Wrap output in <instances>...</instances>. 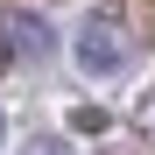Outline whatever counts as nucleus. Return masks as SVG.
Returning a JSON list of instances; mask_svg holds the SVG:
<instances>
[{
  "label": "nucleus",
  "mask_w": 155,
  "mask_h": 155,
  "mask_svg": "<svg viewBox=\"0 0 155 155\" xmlns=\"http://www.w3.org/2000/svg\"><path fill=\"white\" fill-rule=\"evenodd\" d=\"M21 155H71V141H57V134H35V141L21 148Z\"/></svg>",
  "instance_id": "7ed1b4c3"
},
{
  "label": "nucleus",
  "mask_w": 155,
  "mask_h": 155,
  "mask_svg": "<svg viewBox=\"0 0 155 155\" xmlns=\"http://www.w3.org/2000/svg\"><path fill=\"white\" fill-rule=\"evenodd\" d=\"M78 64L92 78H113L127 64V28H120V7H99L85 14V28H78Z\"/></svg>",
  "instance_id": "f257e3e1"
},
{
  "label": "nucleus",
  "mask_w": 155,
  "mask_h": 155,
  "mask_svg": "<svg viewBox=\"0 0 155 155\" xmlns=\"http://www.w3.org/2000/svg\"><path fill=\"white\" fill-rule=\"evenodd\" d=\"M0 134H7V120H0Z\"/></svg>",
  "instance_id": "20e7f679"
},
{
  "label": "nucleus",
  "mask_w": 155,
  "mask_h": 155,
  "mask_svg": "<svg viewBox=\"0 0 155 155\" xmlns=\"http://www.w3.org/2000/svg\"><path fill=\"white\" fill-rule=\"evenodd\" d=\"M0 35H7V49H21V57H49V49H57V35H49L42 14H7Z\"/></svg>",
  "instance_id": "f03ea898"
}]
</instances>
